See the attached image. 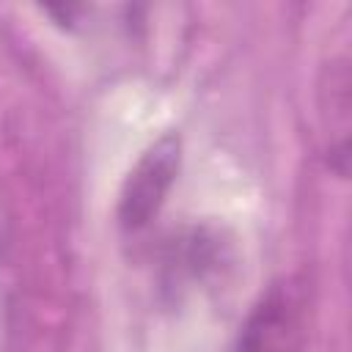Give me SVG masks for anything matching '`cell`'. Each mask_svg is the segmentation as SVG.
<instances>
[{"label": "cell", "instance_id": "1", "mask_svg": "<svg viewBox=\"0 0 352 352\" xmlns=\"http://www.w3.org/2000/svg\"><path fill=\"white\" fill-rule=\"evenodd\" d=\"M179 160H182V140L173 132L162 135L157 143H151L143 151L138 165L129 170L118 198V223L124 231H140L157 217L179 173Z\"/></svg>", "mask_w": 352, "mask_h": 352}, {"label": "cell", "instance_id": "2", "mask_svg": "<svg viewBox=\"0 0 352 352\" xmlns=\"http://www.w3.org/2000/svg\"><path fill=\"white\" fill-rule=\"evenodd\" d=\"M302 297L289 283H275L250 311L234 352H300L302 349Z\"/></svg>", "mask_w": 352, "mask_h": 352}]
</instances>
